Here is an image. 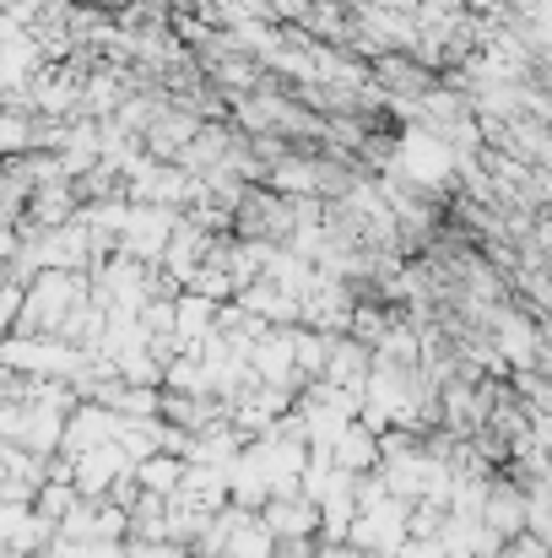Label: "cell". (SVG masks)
<instances>
[{"label":"cell","instance_id":"obj_1","mask_svg":"<svg viewBox=\"0 0 552 558\" xmlns=\"http://www.w3.org/2000/svg\"><path fill=\"white\" fill-rule=\"evenodd\" d=\"M406 510L412 505H401V499H384L379 510H364L353 526H347V543L358 548V554H390L406 543Z\"/></svg>","mask_w":552,"mask_h":558},{"label":"cell","instance_id":"obj_2","mask_svg":"<svg viewBox=\"0 0 552 558\" xmlns=\"http://www.w3.org/2000/svg\"><path fill=\"white\" fill-rule=\"evenodd\" d=\"M260 521H266V532L277 537V548L282 543H315V532H320V510L304 499V494H282V499H266L260 510H255Z\"/></svg>","mask_w":552,"mask_h":558},{"label":"cell","instance_id":"obj_3","mask_svg":"<svg viewBox=\"0 0 552 558\" xmlns=\"http://www.w3.org/2000/svg\"><path fill=\"white\" fill-rule=\"evenodd\" d=\"M222 554L228 558H271L277 554V537L266 532V521L255 510H222Z\"/></svg>","mask_w":552,"mask_h":558},{"label":"cell","instance_id":"obj_4","mask_svg":"<svg viewBox=\"0 0 552 558\" xmlns=\"http://www.w3.org/2000/svg\"><path fill=\"white\" fill-rule=\"evenodd\" d=\"M331 466H336V472H347V477H364V472H373V466H379V439H373L368 428H358V423H353V428L331 445Z\"/></svg>","mask_w":552,"mask_h":558},{"label":"cell","instance_id":"obj_5","mask_svg":"<svg viewBox=\"0 0 552 558\" xmlns=\"http://www.w3.org/2000/svg\"><path fill=\"white\" fill-rule=\"evenodd\" d=\"M180 477H184L180 456H147V461H136V472H131V483H136L142 494H152V499H169V494L180 488Z\"/></svg>","mask_w":552,"mask_h":558},{"label":"cell","instance_id":"obj_6","mask_svg":"<svg viewBox=\"0 0 552 558\" xmlns=\"http://www.w3.org/2000/svg\"><path fill=\"white\" fill-rule=\"evenodd\" d=\"M125 558H180L174 543H142V537H125Z\"/></svg>","mask_w":552,"mask_h":558},{"label":"cell","instance_id":"obj_7","mask_svg":"<svg viewBox=\"0 0 552 558\" xmlns=\"http://www.w3.org/2000/svg\"><path fill=\"white\" fill-rule=\"evenodd\" d=\"M493 558H548V548H542L537 537H510V543H504Z\"/></svg>","mask_w":552,"mask_h":558},{"label":"cell","instance_id":"obj_8","mask_svg":"<svg viewBox=\"0 0 552 558\" xmlns=\"http://www.w3.org/2000/svg\"><path fill=\"white\" fill-rule=\"evenodd\" d=\"M87 5H131V0H87Z\"/></svg>","mask_w":552,"mask_h":558}]
</instances>
